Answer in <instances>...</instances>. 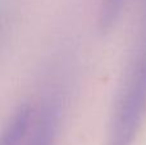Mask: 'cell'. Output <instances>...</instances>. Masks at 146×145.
<instances>
[{
	"mask_svg": "<svg viewBox=\"0 0 146 145\" xmlns=\"http://www.w3.org/2000/svg\"><path fill=\"white\" fill-rule=\"evenodd\" d=\"M33 109L28 104H22L13 114L1 138V145H22L28 136L33 121Z\"/></svg>",
	"mask_w": 146,
	"mask_h": 145,
	"instance_id": "3957f363",
	"label": "cell"
},
{
	"mask_svg": "<svg viewBox=\"0 0 146 145\" xmlns=\"http://www.w3.org/2000/svg\"><path fill=\"white\" fill-rule=\"evenodd\" d=\"M146 116V17L118 91L105 145H132Z\"/></svg>",
	"mask_w": 146,
	"mask_h": 145,
	"instance_id": "6da1fadb",
	"label": "cell"
},
{
	"mask_svg": "<svg viewBox=\"0 0 146 145\" xmlns=\"http://www.w3.org/2000/svg\"><path fill=\"white\" fill-rule=\"evenodd\" d=\"M123 3L124 0H104V4L100 10V18H99L101 30L108 31L114 25L121 13Z\"/></svg>",
	"mask_w": 146,
	"mask_h": 145,
	"instance_id": "277c9868",
	"label": "cell"
},
{
	"mask_svg": "<svg viewBox=\"0 0 146 145\" xmlns=\"http://www.w3.org/2000/svg\"><path fill=\"white\" fill-rule=\"evenodd\" d=\"M63 98L58 91H51L33 116L32 126L23 145H54L58 132Z\"/></svg>",
	"mask_w": 146,
	"mask_h": 145,
	"instance_id": "7a4b0ae2",
	"label": "cell"
}]
</instances>
